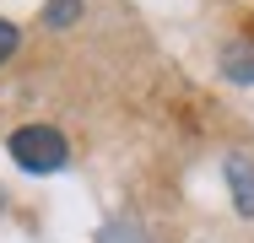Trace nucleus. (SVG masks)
Wrapping results in <instances>:
<instances>
[{
    "label": "nucleus",
    "mask_w": 254,
    "mask_h": 243,
    "mask_svg": "<svg viewBox=\"0 0 254 243\" xmlns=\"http://www.w3.org/2000/svg\"><path fill=\"white\" fill-rule=\"evenodd\" d=\"M11 54H16V27L0 16V60H11Z\"/></svg>",
    "instance_id": "5"
},
{
    "label": "nucleus",
    "mask_w": 254,
    "mask_h": 243,
    "mask_svg": "<svg viewBox=\"0 0 254 243\" xmlns=\"http://www.w3.org/2000/svg\"><path fill=\"white\" fill-rule=\"evenodd\" d=\"M76 11H81V0H54V5H49V22L60 27V22H65V16H76Z\"/></svg>",
    "instance_id": "4"
},
{
    "label": "nucleus",
    "mask_w": 254,
    "mask_h": 243,
    "mask_svg": "<svg viewBox=\"0 0 254 243\" xmlns=\"http://www.w3.org/2000/svg\"><path fill=\"white\" fill-rule=\"evenodd\" d=\"M227 70L238 81H254V54H227Z\"/></svg>",
    "instance_id": "3"
},
{
    "label": "nucleus",
    "mask_w": 254,
    "mask_h": 243,
    "mask_svg": "<svg viewBox=\"0 0 254 243\" xmlns=\"http://www.w3.org/2000/svg\"><path fill=\"white\" fill-rule=\"evenodd\" d=\"M5 151H11L16 168H27V173H60L65 157H70V146H65V135H60L54 124H22V130H11Z\"/></svg>",
    "instance_id": "1"
},
{
    "label": "nucleus",
    "mask_w": 254,
    "mask_h": 243,
    "mask_svg": "<svg viewBox=\"0 0 254 243\" xmlns=\"http://www.w3.org/2000/svg\"><path fill=\"white\" fill-rule=\"evenodd\" d=\"M227 189L238 200V211L254 216V162L249 157H227Z\"/></svg>",
    "instance_id": "2"
}]
</instances>
